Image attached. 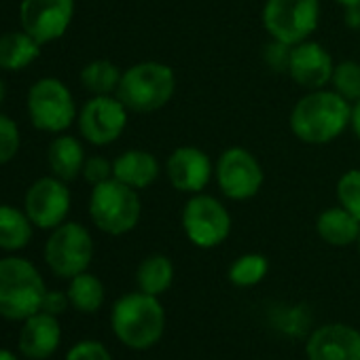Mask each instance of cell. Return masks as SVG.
I'll list each match as a JSON object with an SVG mask.
<instances>
[{
  "instance_id": "4316f807",
  "label": "cell",
  "mask_w": 360,
  "mask_h": 360,
  "mask_svg": "<svg viewBox=\"0 0 360 360\" xmlns=\"http://www.w3.org/2000/svg\"><path fill=\"white\" fill-rule=\"evenodd\" d=\"M330 87L349 104L358 102L360 100V64L354 60H343L335 64Z\"/></svg>"
},
{
  "instance_id": "9c48e42d",
  "label": "cell",
  "mask_w": 360,
  "mask_h": 360,
  "mask_svg": "<svg viewBox=\"0 0 360 360\" xmlns=\"http://www.w3.org/2000/svg\"><path fill=\"white\" fill-rule=\"evenodd\" d=\"M28 115L37 129L49 134H62L68 129L79 112L72 91L60 79H39L28 91Z\"/></svg>"
},
{
  "instance_id": "d6986e66",
  "label": "cell",
  "mask_w": 360,
  "mask_h": 360,
  "mask_svg": "<svg viewBox=\"0 0 360 360\" xmlns=\"http://www.w3.org/2000/svg\"><path fill=\"white\" fill-rule=\"evenodd\" d=\"M316 233L318 238L337 248H345L358 242L360 238V221L347 212L343 206H330L322 210L316 219Z\"/></svg>"
},
{
  "instance_id": "d4e9b609",
  "label": "cell",
  "mask_w": 360,
  "mask_h": 360,
  "mask_svg": "<svg viewBox=\"0 0 360 360\" xmlns=\"http://www.w3.org/2000/svg\"><path fill=\"white\" fill-rule=\"evenodd\" d=\"M121 75V68L110 60H94L81 70V83L91 96H115Z\"/></svg>"
},
{
  "instance_id": "1f68e13d",
  "label": "cell",
  "mask_w": 360,
  "mask_h": 360,
  "mask_svg": "<svg viewBox=\"0 0 360 360\" xmlns=\"http://www.w3.org/2000/svg\"><path fill=\"white\" fill-rule=\"evenodd\" d=\"M288 58H290V47L278 41H271L265 47V62L271 70L276 72H286L288 68Z\"/></svg>"
},
{
  "instance_id": "e575fe53",
  "label": "cell",
  "mask_w": 360,
  "mask_h": 360,
  "mask_svg": "<svg viewBox=\"0 0 360 360\" xmlns=\"http://www.w3.org/2000/svg\"><path fill=\"white\" fill-rule=\"evenodd\" d=\"M0 360H20V356L7 347H0Z\"/></svg>"
},
{
  "instance_id": "6da1fadb",
  "label": "cell",
  "mask_w": 360,
  "mask_h": 360,
  "mask_svg": "<svg viewBox=\"0 0 360 360\" xmlns=\"http://www.w3.org/2000/svg\"><path fill=\"white\" fill-rule=\"evenodd\" d=\"M352 104L335 89L305 91L290 110L288 125L297 140L311 146L335 142L349 127Z\"/></svg>"
},
{
  "instance_id": "4fadbf2b",
  "label": "cell",
  "mask_w": 360,
  "mask_h": 360,
  "mask_svg": "<svg viewBox=\"0 0 360 360\" xmlns=\"http://www.w3.org/2000/svg\"><path fill=\"white\" fill-rule=\"evenodd\" d=\"M75 18V0H22V30L41 45L53 43L66 34Z\"/></svg>"
},
{
  "instance_id": "8992f818",
  "label": "cell",
  "mask_w": 360,
  "mask_h": 360,
  "mask_svg": "<svg viewBox=\"0 0 360 360\" xmlns=\"http://www.w3.org/2000/svg\"><path fill=\"white\" fill-rule=\"evenodd\" d=\"M320 11V0H265L261 20L271 41L292 47L311 39Z\"/></svg>"
},
{
  "instance_id": "f546056e",
  "label": "cell",
  "mask_w": 360,
  "mask_h": 360,
  "mask_svg": "<svg viewBox=\"0 0 360 360\" xmlns=\"http://www.w3.org/2000/svg\"><path fill=\"white\" fill-rule=\"evenodd\" d=\"M64 360H115L110 349L98 339L77 341L64 356Z\"/></svg>"
},
{
  "instance_id": "ac0fdd59",
  "label": "cell",
  "mask_w": 360,
  "mask_h": 360,
  "mask_svg": "<svg viewBox=\"0 0 360 360\" xmlns=\"http://www.w3.org/2000/svg\"><path fill=\"white\" fill-rule=\"evenodd\" d=\"M161 174V165L157 157L144 148H129L123 150L115 161H112V178L119 183L142 191L148 189Z\"/></svg>"
},
{
  "instance_id": "e0dca14e",
  "label": "cell",
  "mask_w": 360,
  "mask_h": 360,
  "mask_svg": "<svg viewBox=\"0 0 360 360\" xmlns=\"http://www.w3.org/2000/svg\"><path fill=\"white\" fill-rule=\"evenodd\" d=\"M62 345V322L58 316L37 311L22 322L18 347L28 360H47Z\"/></svg>"
},
{
  "instance_id": "44dd1931",
  "label": "cell",
  "mask_w": 360,
  "mask_h": 360,
  "mask_svg": "<svg viewBox=\"0 0 360 360\" xmlns=\"http://www.w3.org/2000/svg\"><path fill=\"white\" fill-rule=\"evenodd\" d=\"M41 43L26 30L0 34V68L3 70H24L41 56Z\"/></svg>"
},
{
  "instance_id": "7a4b0ae2",
  "label": "cell",
  "mask_w": 360,
  "mask_h": 360,
  "mask_svg": "<svg viewBox=\"0 0 360 360\" xmlns=\"http://www.w3.org/2000/svg\"><path fill=\"white\" fill-rule=\"evenodd\" d=\"M110 328L121 345L134 352L155 347L165 333V307L142 290L121 295L110 309Z\"/></svg>"
},
{
  "instance_id": "5bb4252c",
  "label": "cell",
  "mask_w": 360,
  "mask_h": 360,
  "mask_svg": "<svg viewBox=\"0 0 360 360\" xmlns=\"http://www.w3.org/2000/svg\"><path fill=\"white\" fill-rule=\"evenodd\" d=\"M169 185L187 195L202 193L214 178V163L200 146H178L169 153L163 167Z\"/></svg>"
},
{
  "instance_id": "d6a6232c",
  "label": "cell",
  "mask_w": 360,
  "mask_h": 360,
  "mask_svg": "<svg viewBox=\"0 0 360 360\" xmlns=\"http://www.w3.org/2000/svg\"><path fill=\"white\" fill-rule=\"evenodd\" d=\"M70 307L68 295L62 290H47L45 299H43V311L53 314V316H62L66 309Z\"/></svg>"
},
{
  "instance_id": "52a82bcc",
  "label": "cell",
  "mask_w": 360,
  "mask_h": 360,
  "mask_svg": "<svg viewBox=\"0 0 360 360\" xmlns=\"http://www.w3.org/2000/svg\"><path fill=\"white\" fill-rule=\"evenodd\" d=\"M180 225L193 246L210 250L227 242L231 233V214L219 198L202 191L189 195L185 202L180 212Z\"/></svg>"
},
{
  "instance_id": "d590c367",
  "label": "cell",
  "mask_w": 360,
  "mask_h": 360,
  "mask_svg": "<svg viewBox=\"0 0 360 360\" xmlns=\"http://www.w3.org/2000/svg\"><path fill=\"white\" fill-rule=\"evenodd\" d=\"M341 7H347V9H354V7H360V0H335Z\"/></svg>"
},
{
  "instance_id": "5b68a950",
  "label": "cell",
  "mask_w": 360,
  "mask_h": 360,
  "mask_svg": "<svg viewBox=\"0 0 360 360\" xmlns=\"http://www.w3.org/2000/svg\"><path fill=\"white\" fill-rule=\"evenodd\" d=\"M89 217L106 236H125L134 231L142 217V202L136 189L110 178L91 189Z\"/></svg>"
},
{
  "instance_id": "7c38bea8",
  "label": "cell",
  "mask_w": 360,
  "mask_h": 360,
  "mask_svg": "<svg viewBox=\"0 0 360 360\" xmlns=\"http://www.w3.org/2000/svg\"><path fill=\"white\" fill-rule=\"evenodd\" d=\"M70 191L66 180L58 176H43L28 189L24 200V210L34 227L39 229H56L66 223L70 212Z\"/></svg>"
},
{
  "instance_id": "8fae6325",
  "label": "cell",
  "mask_w": 360,
  "mask_h": 360,
  "mask_svg": "<svg viewBox=\"0 0 360 360\" xmlns=\"http://www.w3.org/2000/svg\"><path fill=\"white\" fill-rule=\"evenodd\" d=\"M129 110L117 96H91L79 110V131L94 146H106L121 138Z\"/></svg>"
},
{
  "instance_id": "484cf974",
  "label": "cell",
  "mask_w": 360,
  "mask_h": 360,
  "mask_svg": "<svg viewBox=\"0 0 360 360\" xmlns=\"http://www.w3.org/2000/svg\"><path fill=\"white\" fill-rule=\"evenodd\" d=\"M269 274V261L261 252H246L238 257L227 271V278L238 288H252L261 284Z\"/></svg>"
},
{
  "instance_id": "ffe728a7",
  "label": "cell",
  "mask_w": 360,
  "mask_h": 360,
  "mask_svg": "<svg viewBox=\"0 0 360 360\" xmlns=\"http://www.w3.org/2000/svg\"><path fill=\"white\" fill-rule=\"evenodd\" d=\"M47 159H49V167L53 172V176L62 178V180H75L79 174H83V165H85V148L79 142V138L75 136H58L47 150Z\"/></svg>"
},
{
  "instance_id": "603a6c76",
  "label": "cell",
  "mask_w": 360,
  "mask_h": 360,
  "mask_svg": "<svg viewBox=\"0 0 360 360\" xmlns=\"http://www.w3.org/2000/svg\"><path fill=\"white\" fill-rule=\"evenodd\" d=\"M174 282V263L165 255H148L136 269V286L146 295L161 297Z\"/></svg>"
},
{
  "instance_id": "7402d4cb",
  "label": "cell",
  "mask_w": 360,
  "mask_h": 360,
  "mask_svg": "<svg viewBox=\"0 0 360 360\" xmlns=\"http://www.w3.org/2000/svg\"><path fill=\"white\" fill-rule=\"evenodd\" d=\"M32 221L26 210L0 204V250L20 252L32 240Z\"/></svg>"
},
{
  "instance_id": "3957f363",
  "label": "cell",
  "mask_w": 360,
  "mask_h": 360,
  "mask_svg": "<svg viewBox=\"0 0 360 360\" xmlns=\"http://www.w3.org/2000/svg\"><path fill=\"white\" fill-rule=\"evenodd\" d=\"M45 280L37 265L22 257L0 259V318L24 322L43 309Z\"/></svg>"
},
{
  "instance_id": "9a60e30c",
  "label": "cell",
  "mask_w": 360,
  "mask_h": 360,
  "mask_svg": "<svg viewBox=\"0 0 360 360\" xmlns=\"http://www.w3.org/2000/svg\"><path fill=\"white\" fill-rule=\"evenodd\" d=\"M333 68H335V62L320 43L307 39L290 47L286 72L301 89L305 91L324 89L326 85H330Z\"/></svg>"
},
{
  "instance_id": "74e56055",
  "label": "cell",
  "mask_w": 360,
  "mask_h": 360,
  "mask_svg": "<svg viewBox=\"0 0 360 360\" xmlns=\"http://www.w3.org/2000/svg\"><path fill=\"white\" fill-rule=\"evenodd\" d=\"M356 246H358V255H360V238H358V242H356Z\"/></svg>"
},
{
  "instance_id": "30bf717a",
  "label": "cell",
  "mask_w": 360,
  "mask_h": 360,
  "mask_svg": "<svg viewBox=\"0 0 360 360\" xmlns=\"http://www.w3.org/2000/svg\"><path fill=\"white\" fill-rule=\"evenodd\" d=\"M214 180L227 200L248 202L261 191L265 172L255 153L244 146H229L214 163Z\"/></svg>"
},
{
  "instance_id": "2e32d148",
  "label": "cell",
  "mask_w": 360,
  "mask_h": 360,
  "mask_svg": "<svg viewBox=\"0 0 360 360\" xmlns=\"http://www.w3.org/2000/svg\"><path fill=\"white\" fill-rule=\"evenodd\" d=\"M305 356L307 360H360V330L341 322L322 324L307 335Z\"/></svg>"
},
{
  "instance_id": "cb8c5ba5",
  "label": "cell",
  "mask_w": 360,
  "mask_h": 360,
  "mask_svg": "<svg viewBox=\"0 0 360 360\" xmlns=\"http://www.w3.org/2000/svg\"><path fill=\"white\" fill-rule=\"evenodd\" d=\"M66 295H68L72 309H77L81 314H96L104 305L106 288L98 276L83 271V274L68 280Z\"/></svg>"
},
{
  "instance_id": "836d02e7",
  "label": "cell",
  "mask_w": 360,
  "mask_h": 360,
  "mask_svg": "<svg viewBox=\"0 0 360 360\" xmlns=\"http://www.w3.org/2000/svg\"><path fill=\"white\" fill-rule=\"evenodd\" d=\"M349 129L354 131V136L360 140V100L352 104V112H349Z\"/></svg>"
},
{
  "instance_id": "8d00e7d4",
  "label": "cell",
  "mask_w": 360,
  "mask_h": 360,
  "mask_svg": "<svg viewBox=\"0 0 360 360\" xmlns=\"http://www.w3.org/2000/svg\"><path fill=\"white\" fill-rule=\"evenodd\" d=\"M5 96H7V87H5V81L0 79V104L5 102Z\"/></svg>"
},
{
  "instance_id": "83f0119b",
  "label": "cell",
  "mask_w": 360,
  "mask_h": 360,
  "mask_svg": "<svg viewBox=\"0 0 360 360\" xmlns=\"http://www.w3.org/2000/svg\"><path fill=\"white\" fill-rule=\"evenodd\" d=\"M337 204L343 206L360 221V169H347L341 174L335 187Z\"/></svg>"
},
{
  "instance_id": "ba28073f",
  "label": "cell",
  "mask_w": 360,
  "mask_h": 360,
  "mask_svg": "<svg viewBox=\"0 0 360 360\" xmlns=\"http://www.w3.org/2000/svg\"><path fill=\"white\" fill-rule=\"evenodd\" d=\"M94 250V238L87 227L62 223L51 229V236L45 242V263L58 278L70 280L89 269Z\"/></svg>"
},
{
  "instance_id": "277c9868",
  "label": "cell",
  "mask_w": 360,
  "mask_h": 360,
  "mask_svg": "<svg viewBox=\"0 0 360 360\" xmlns=\"http://www.w3.org/2000/svg\"><path fill=\"white\" fill-rule=\"evenodd\" d=\"M176 94V75L163 62H138L123 70L117 98L129 112H155L169 104Z\"/></svg>"
},
{
  "instance_id": "f1b7e54d",
  "label": "cell",
  "mask_w": 360,
  "mask_h": 360,
  "mask_svg": "<svg viewBox=\"0 0 360 360\" xmlns=\"http://www.w3.org/2000/svg\"><path fill=\"white\" fill-rule=\"evenodd\" d=\"M20 144H22V134L18 123L7 115H0V165L9 163L18 155Z\"/></svg>"
},
{
  "instance_id": "4dcf8cb0",
  "label": "cell",
  "mask_w": 360,
  "mask_h": 360,
  "mask_svg": "<svg viewBox=\"0 0 360 360\" xmlns=\"http://www.w3.org/2000/svg\"><path fill=\"white\" fill-rule=\"evenodd\" d=\"M83 178L91 187L106 183V180L112 178V161H108L106 157H100V155L87 157L85 165H83Z\"/></svg>"
}]
</instances>
